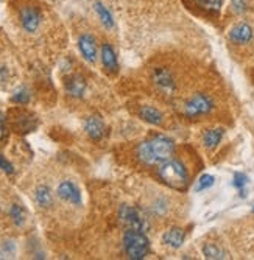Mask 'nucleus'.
I'll return each mask as SVG.
<instances>
[{
  "mask_svg": "<svg viewBox=\"0 0 254 260\" xmlns=\"http://www.w3.org/2000/svg\"><path fill=\"white\" fill-rule=\"evenodd\" d=\"M175 151L173 140L166 136H156L137 147V159L145 165H159L170 159Z\"/></svg>",
  "mask_w": 254,
  "mask_h": 260,
  "instance_id": "nucleus-1",
  "label": "nucleus"
},
{
  "mask_svg": "<svg viewBox=\"0 0 254 260\" xmlns=\"http://www.w3.org/2000/svg\"><path fill=\"white\" fill-rule=\"evenodd\" d=\"M157 175L166 185L175 190H186L189 184V173L184 164L178 159H167L157 165Z\"/></svg>",
  "mask_w": 254,
  "mask_h": 260,
  "instance_id": "nucleus-2",
  "label": "nucleus"
},
{
  "mask_svg": "<svg viewBox=\"0 0 254 260\" xmlns=\"http://www.w3.org/2000/svg\"><path fill=\"white\" fill-rule=\"evenodd\" d=\"M123 249L133 260H142L150 251V242L144 231L128 229L123 235Z\"/></svg>",
  "mask_w": 254,
  "mask_h": 260,
  "instance_id": "nucleus-3",
  "label": "nucleus"
},
{
  "mask_svg": "<svg viewBox=\"0 0 254 260\" xmlns=\"http://www.w3.org/2000/svg\"><path fill=\"white\" fill-rule=\"evenodd\" d=\"M119 218L128 229H137V231H147L150 228L147 217L142 214L141 209H137L130 204H122L119 209Z\"/></svg>",
  "mask_w": 254,
  "mask_h": 260,
  "instance_id": "nucleus-4",
  "label": "nucleus"
},
{
  "mask_svg": "<svg viewBox=\"0 0 254 260\" xmlns=\"http://www.w3.org/2000/svg\"><path fill=\"white\" fill-rule=\"evenodd\" d=\"M212 108H214V103L211 97L204 95V93H197V95H194L186 103V106H184V114L194 119V117H200V115L211 112Z\"/></svg>",
  "mask_w": 254,
  "mask_h": 260,
  "instance_id": "nucleus-5",
  "label": "nucleus"
},
{
  "mask_svg": "<svg viewBox=\"0 0 254 260\" xmlns=\"http://www.w3.org/2000/svg\"><path fill=\"white\" fill-rule=\"evenodd\" d=\"M151 80H153L154 86L157 87V90H161L163 93H167V95L173 93L175 89H176L175 78H173L170 70L166 69V67H157V69H154Z\"/></svg>",
  "mask_w": 254,
  "mask_h": 260,
  "instance_id": "nucleus-6",
  "label": "nucleus"
},
{
  "mask_svg": "<svg viewBox=\"0 0 254 260\" xmlns=\"http://www.w3.org/2000/svg\"><path fill=\"white\" fill-rule=\"evenodd\" d=\"M56 193L66 203H71V204H75V206L81 204V192L72 181H62L58 185Z\"/></svg>",
  "mask_w": 254,
  "mask_h": 260,
  "instance_id": "nucleus-7",
  "label": "nucleus"
},
{
  "mask_svg": "<svg viewBox=\"0 0 254 260\" xmlns=\"http://www.w3.org/2000/svg\"><path fill=\"white\" fill-rule=\"evenodd\" d=\"M20 23L25 31L33 33L41 23V13L35 7H24L20 10Z\"/></svg>",
  "mask_w": 254,
  "mask_h": 260,
  "instance_id": "nucleus-8",
  "label": "nucleus"
},
{
  "mask_svg": "<svg viewBox=\"0 0 254 260\" xmlns=\"http://www.w3.org/2000/svg\"><path fill=\"white\" fill-rule=\"evenodd\" d=\"M84 129L87 133V136L92 140H102L106 134V126L105 122L100 119L99 115H90L84 122Z\"/></svg>",
  "mask_w": 254,
  "mask_h": 260,
  "instance_id": "nucleus-9",
  "label": "nucleus"
},
{
  "mask_svg": "<svg viewBox=\"0 0 254 260\" xmlns=\"http://www.w3.org/2000/svg\"><path fill=\"white\" fill-rule=\"evenodd\" d=\"M78 49L87 62H96L97 59V42L90 35H83L78 39Z\"/></svg>",
  "mask_w": 254,
  "mask_h": 260,
  "instance_id": "nucleus-10",
  "label": "nucleus"
},
{
  "mask_svg": "<svg viewBox=\"0 0 254 260\" xmlns=\"http://www.w3.org/2000/svg\"><path fill=\"white\" fill-rule=\"evenodd\" d=\"M252 36H254V31L251 25H248L245 22L237 23V25H234L229 31V39L234 44H248L252 39Z\"/></svg>",
  "mask_w": 254,
  "mask_h": 260,
  "instance_id": "nucleus-11",
  "label": "nucleus"
},
{
  "mask_svg": "<svg viewBox=\"0 0 254 260\" xmlns=\"http://www.w3.org/2000/svg\"><path fill=\"white\" fill-rule=\"evenodd\" d=\"M66 92L74 99H81L86 92V80L81 75H72L69 77L64 83Z\"/></svg>",
  "mask_w": 254,
  "mask_h": 260,
  "instance_id": "nucleus-12",
  "label": "nucleus"
},
{
  "mask_svg": "<svg viewBox=\"0 0 254 260\" xmlns=\"http://www.w3.org/2000/svg\"><path fill=\"white\" fill-rule=\"evenodd\" d=\"M102 62L105 66V69L111 74H115L119 70V62H117V56H115L114 49L109 44H103L102 45Z\"/></svg>",
  "mask_w": 254,
  "mask_h": 260,
  "instance_id": "nucleus-13",
  "label": "nucleus"
},
{
  "mask_svg": "<svg viewBox=\"0 0 254 260\" xmlns=\"http://www.w3.org/2000/svg\"><path fill=\"white\" fill-rule=\"evenodd\" d=\"M139 117L144 122H147L150 125H161V123H163V120H164L163 112H161L159 109H156V108H153V106H150V105L141 106Z\"/></svg>",
  "mask_w": 254,
  "mask_h": 260,
  "instance_id": "nucleus-14",
  "label": "nucleus"
},
{
  "mask_svg": "<svg viewBox=\"0 0 254 260\" xmlns=\"http://www.w3.org/2000/svg\"><path fill=\"white\" fill-rule=\"evenodd\" d=\"M163 242L170 248H179L184 243V231L179 228H172L164 232Z\"/></svg>",
  "mask_w": 254,
  "mask_h": 260,
  "instance_id": "nucleus-15",
  "label": "nucleus"
},
{
  "mask_svg": "<svg viewBox=\"0 0 254 260\" xmlns=\"http://www.w3.org/2000/svg\"><path fill=\"white\" fill-rule=\"evenodd\" d=\"M35 200L41 207H50L53 204V195L47 185H38L35 190Z\"/></svg>",
  "mask_w": 254,
  "mask_h": 260,
  "instance_id": "nucleus-16",
  "label": "nucleus"
},
{
  "mask_svg": "<svg viewBox=\"0 0 254 260\" xmlns=\"http://www.w3.org/2000/svg\"><path fill=\"white\" fill-rule=\"evenodd\" d=\"M223 129L221 128H215V129H209V131H206L204 136H203V142H204V145L207 148H215L218 144H220V140L223 137Z\"/></svg>",
  "mask_w": 254,
  "mask_h": 260,
  "instance_id": "nucleus-17",
  "label": "nucleus"
},
{
  "mask_svg": "<svg viewBox=\"0 0 254 260\" xmlns=\"http://www.w3.org/2000/svg\"><path fill=\"white\" fill-rule=\"evenodd\" d=\"M94 8H96V11H97V14H99V17H100L103 25L106 28H112L114 27V19H112V14L109 13V10L103 4H100V2H97L94 5Z\"/></svg>",
  "mask_w": 254,
  "mask_h": 260,
  "instance_id": "nucleus-18",
  "label": "nucleus"
},
{
  "mask_svg": "<svg viewBox=\"0 0 254 260\" xmlns=\"http://www.w3.org/2000/svg\"><path fill=\"white\" fill-rule=\"evenodd\" d=\"M10 217L13 220V223L16 226H22L25 223V218H27V212L25 209L22 207L20 204H13L11 209H10Z\"/></svg>",
  "mask_w": 254,
  "mask_h": 260,
  "instance_id": "nucleus-19",
  "label": "nucleus"
},
{
  "mask_svg": "<svg viewBox=\"0 0 254 260\" xmlns=\"http://www.w3.org/2000/svg\"><path fill=\"white\" fill-rule=\"evenodd\" d=\"M203 255L206 258H226L228 257L226 252L214 243H206L203 246Z\"/></svg>",
  "mask_w": 254,
  "mask_h": 260,
  "instance_id": "nucleus-20",
  "label": "nucleus"
},
{
  "mask_svg": "<svg viewBox=\"0 0 254 260\" xmlns=\"http://www.w3.org/2000/svg\"><path fill=\"white\" fill-rule=\"evenodd\" d=\"M214 176L212 175H203L200 176V179L197 181L195 184V192H203V190H207L209 187L214 185Z\"/></svg>",
  "mask_w": 254,
  "mask_h": 260,
  "instance_id": "nucleus-21",
  "label": "nucleus"
},
{
  "mask_svg": "<svg viewBox=\"0 0 254 260\" xmlns=\"http://www.w3.org/2000/svg\"><path fill=\"white\" fill-rule=\"evenodd\" d=\"M30 99H31L30 90L25 89V87H22L20 90H17V92L14 93L11 100H13L14 103H19V105H27V103L30 102Z\"/></svg>",
  "mask_w": 254,
  "mask_h": 260,
  "instance_id": "nucleus-22",
  "label": "nucleus"
},
{
  "mask_svg": "<svg viewBox=\"0 0 254 260\" xmlns=\"http://www.w3.org/2000/svg\"><path fill=\"white\" fill-rule=\"evenodd\" d=\"M195 2L207 11H218L221 7V0H195Z\"/></svg>",
  "mask_w": 254,
  "mask_h": 260,
  "instance_id": "nucleus-23",
  "label": "nucleus"
},
{
  "mask_svg": "<svg viewBox=\"0 0 254 260\" xmlns=\"http://www.w3.org/2000/svg\"><path fill=\"white\" fill-rule=\"evenodd\" d=\"M246 182H248L246 175H243V173H236V175H234V181H233V184H234V187H236V188H239V190L242 192V193H240L242 197H245V193H243V187L246 185Z\"/></svg>",
  "mask_w": 254,
  "mask_h": 260,
  "instance_id": "nucleus-24",
  "label": "nucleus"
},
{
  "mask_svg": "<svg viewBox=\"0 0 254 260\" xmlns=\"http://www.w3.org/2000/svg\"><path fill=\"white\" fill-rule=\"evenodd\" d=\"M231 7H233V10L237 14H240V13L246 11V8H248V0H233V2H231Z\"/></svg>",
  "mask_w": 254,
  "mask_h": 260,
  "instance_id": "nucleus-25",
  "label": "nucleus"
},
{
  "mask_svg": "<svg viewBox=\"0 0 254 260\" xmlns=\"http://www.w3.org/2000/svg\"><path fill=\"white\" fill-rule=\"evenodd\" d=\"M0 170L5 172V173H8V175L14 173V167H13V164H11L8 159H5V156H2V154H0Z\"/></svg>",
  "mask_w": 254,
  "mask_h": 260,
  "instance_id": "nucleus-26",
  "label": "nucleus"
},
{
  "mask_svg": "<svg viewBox=\"0 0 254 260\" xmlns=\"http://www.w3.org/2000/svg\"><path fill=\"white\" fill-rule=\"evenodd\" d=\"M4 131H5V117L2 112H0V140L4 137Z\"/></svg>",
  "mask_w": 254,
  "mask_h": 260,
  "instance_id": "nucleus-27",
  "label": "nucleus"
},
{
  "mask_svg": "<svg viewBox=\"0 0 254 260\" xmlns=\"http://www.w3.org/2000/svg\"><path fill=\"white\" fill-rule=\"evenodd\" d=\"M252 210H254V209H252Z\"/></svg>",
  "mask_w": 254,
  "mask_h": 260,
  "instance_id": "nucleus-28",
  "label": "nucleus"
}]
</instances>
